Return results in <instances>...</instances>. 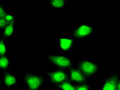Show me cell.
<instances>
[{
    "label": "cell",
    "instance_id": "6da1fadb",
    "mask_svg": "<svg viewBox=\"0 0 120 90\" xmlns=\"http://www.w3.org/2000/svg\"><path fill=\"white\" fill-rule=\"evenodd\" d=\"M45 58L50 64L59 69L68 70L72 67V59L66 55L46 54Z\"/></svg>",
    "mask_w": 120,
    "mask_h": 90
},
{
    "label": "cell",
    "instance_id": "7a4b0ae2",
    "mask_svg": "<svg viewBox=\"0 0 120 90\" xmlns=\"http://www.w3.org/2000/svg\"><path fill=\"white\" fill-rule=\"evenodd\" d=\"M77 67L87 78L97 74L100 70V67L99 64L90 59H82L79 62Z\"/></svg>",
    "mask_w": 120,
    "mask_h": 90
},
{
    "label": "cell",
    "instance_id": "3957f363",
    "mask_svg": "<svg viewBox=\"0 0 120 90\" xmlns=\"http://www.w3.org/2000/svg\"><path fill=\"white\" fill-rule=\"evenodd\" d=\"M24 84L28 90H39L44 83L43 76L30 72L24 74Z\"/></svg>",
    "mask_w": 120,
    "mask_h": 90
},
{
    "label": "cell",
    "instance_id": "277c9868",
    "mask_svg": "<svg viewBox=\"0 0 120 90\" xmlns=\"http://www.w3.org/2000/svg\"><path fill=\"white\" fill-rule=\"evenodd\" d=\"M46 74L49 82L55 86L67 80V71L64 70H46Z\"/></svg>",
    "mask_w": 120,
    "mask_h": 90
},
{
    "label": "cell",
    "instance_id": "5b68a950",
    "mask_svg": "<svg viewBox=\"0 0 120 90\" xmlns=\"http://www.w3.org/2000/svg\"><path fill=\"white\" fill-rule=\"evenodd\" d=\"M67 80L73 84H81L85 83L86 76L77 67L70 68L67 71Z\"/></svg>",
    "mask_w": 120,
    "mask_h": 90
},
{
    "label": "cell",
    "instance_id": "8992f818",
    "mask_svg": "<svg viewBox=\"0 0 120 90\" xmlns=\"http://www.w3.org/2000/svg\"><path fill=\"white\" fill-rule=\"evenodd\" d=\"M94 33V28L91 25H80L73 30L72 36L79 40L90 37Z\"/></svg>",
    "mask_w": 120,
    "mask_h": 90
},
{
    "label": "cell",
    "instance_id": "52a82bcc",
    "mask_svg": "<svg viewBox=\"0 0 120 90\" xmlns=\"http://www.w3.org/2000/svg\"><path fill=\"white\" fill-rule=\"evenodd\" d=\"M120 76L116 74L107 75L102 83L101 90H117V83Z\"/></svg>",
    "mask_w": 120,
    "mask_h": 90
},
{
    "label": "cell",
    "instance_id": "ba28073f",
    "mask_svg": "<svg viewBox=\"0 0 120 90\" xmlns=\"http://www.w3.org/2000/svg\"><path fill=\"white\" fill-rule=\"evenodd\" d=\"M73 39L72 38L58 37L56 38V45L62 53H69L72 50Z\"/></svg>",
    "mask_w": 120,
    "mask_h": 90
},
{
    "label": "cell",
    "instance_id": "9c48e42d",
    "mask_svg": "<svg viewBox=\"0 0 120 90\" xmlns=\"http://www.w3.org/2000/svg\"><path fill=\"white\" fill-rule=\"evenodd\" d=\"M2 83L7 89L17 86L19 83L18 78L15 75L8 72H5L2 77Z\"/></svg>",
    "mask_w": 120,
    "mask_h": 90
},
{
    "label": "cell",
    "instance_id": "30bf717a",
    "mask_svg": "<svg viewBox=\"0 0 120 90\" xmlns=\"http://www.w3.org/2000/svg\"><path fill=\"white\" fill-rule=\"evenodd\" d=\"M15 36V23H10L7 24L5 28L3 29L2 38L5 39H9Z\"/></svg>",
    "mask_w": 120,
    "mask_h": 90
},
{
    "label": "cell",
    "instance_id": "8fae6325",
    "mask_svg": "<svg viewBox=\"0 0 120 90\" xmlns=\"http://www.w3.org/2000/svg\"><path fill=\"white\" fill-rule=\"evenodd\" d=\"M67 1L65 0H51L48 1V6L51 8H63L66 4Z\"/></svg>",
    "mask_w": 120,
    "mask_h": 90
},
{
    "label": "cell",
    "instance_id": "7c38bea8",
    "mask_svg": "<svg viewBox=\"0 0 120 90\" xmlns=\"http://www.w3.org/2000/svg\"><path fill=\"white\" fill-rule=\"evenodd\" d=\"M11 66V59L6 56H0V70H8Z\"/></svg>",
    "mask_w": 120,
    "mask_h": 90
},
{
    "label": "cell",
    "instance_id": "4fadbf2b",
    "mask_svg": "<svg viewBox=\"0 0 120 90\" xmlns=\"http://www.w3.org/2000/svg\"><path fill=\"white\" fill-rule=\"evenodd\" d=\"M56 86L59 90H75V86L69 80H67Z\"/></svg>",
    "mask_w": 120,
    "mask_h": 90
},
{
    "label": "cell",
    "instance_id": "5bb4252c",
    "mask_svg": "<svg viewBox=\"0 0 120 90\" xmlns=\"http://www.w3.org/2000/svg\"><path fill=\"white\" fill-rule=\"evenodd\" d=\"M7 54V48L6 40L2 38L0 40V56H6Z\"/></svg>",
    "mask_w": 120,
    "mask_h": 90
},
{
    "label": "cell",
    "instance_id": "9a60e30c",
    "mask_svg": "<svg viewBox=\"0 0 120 90\" xmlns=\"http://www.w3.org/2000/svg\"><path fill=\"white\" fill-rule=\"evenodd\" d=\"M4 18L6 20L7 24L10 23H15V15L12 12H7L6 14L5 15Z\"/></svg>",
    "mask_w": 120,
    "mask_h": 90
},
{
    "label": "cell",
    "instance_id": "2e32d148",
    "mask_svg": "<svg viewBox=\"0 0 120 90\" xmlns=\"http://www.w3.org/2000/svg\"><path fill=\"white\" fill-rule=\"evenodd\" d=\"M75 90H90V87L87 84H78L75 87Z\"/></svg>",
    "mask_w": 120,
    "mask_h": 90
},
{
    "label": "cell",
    "instance_id": "e0dca14e",
    "mask_svg": "<svg viewBox=\"0 0 120 90\" xmlns=\"http://www.w3.org/2000/svg\"><path fill=\"white\" fill-rule=\"evenodd\" d=\"M7 12L6 9L2 5L0 4V18H4Z\"/></svg>",
    "mask_w": 120,
    "mask_h": 90
},
{
    "label": "cell",
    "instance_id": "ac0fdd59",
    "mask_svg": "<svg viewBox=\"0 0 120 90\" xmlns=\"http://www.w3.org/2000/svg\"><path fill=\"white\" fill-rule=\"evenodd\" d=\"M7 22L4 18H0V29H3L7 25Z\"/></svg>",
    "mask_w": 120,
    "mask_h": 90
},
{
    "label": "cell",
    "instance_id": "d6986e66",
    "mask_svg": "<svg viewBox=\"0 0 120 90\" xmlns=\"http://www.w3.org/2000/svg\"><path fill=\"white\" fill-rule=\"evenodd\" d=\"M1 38H0V40H1Z\"/></svg>",
    "mask_w": 120,
    "mask_h": 90
},
{
    "label": "cell",
    "instance_id": "ffe728a7",
    "mask_svg": "<svg viewBox=\"0 0 120 90\" xmlns=\"http://www.w3.org/2000/svg\"><path fill=\"white\" fill-rule=\"evenodd\" d=\"M0 84H1V82H0Z\"/></svg>",
    "mask_w": 120,
    "mask_h": 90
}]
</instances>
